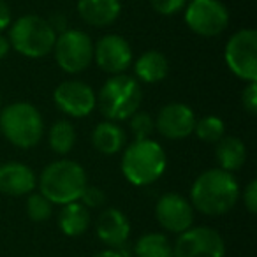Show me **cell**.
<instances>
[{
	"instance_id": "d4e9b609",
	"label": "cell",
	"mask_w": 257,
	"mask_h": 257,
	"mask_svg": "<svg viewBox=\"0 0 257 257\" xmlns=\"http://www.w3.org/2000/svg\"><path fill=\"white\" fill-rule=\"evenodd\" d=\"M27 215L34 222H44L51 217L53 213V204L43 196V194L30 192L27 197Z\"/></svg>"
},
{
	"instance_id": "484cf974",
	"label": "cell",
	"mask_w": 257,
	"mask_h": 257,
	"mask_svg": "<svg viewBox=\"0 0 257 257\" xmlns=\"http://www.w3.org/2000/svg\"><path fill=\"white\" fill-rule=\"evenodd\" d=\"M128 120H131V133L134 134V140H148L154 133L155 121L147 111H136Z\"/></svg>"
},
{
	"instance_id": "2e32d148",
	"label": "cell",
	"mask_w": 257,
	"mask_h": 257,
	"mask_svg": "<svg viewBox=\"0 0 257 257\" xmlns=\"http://www.w3.org/2000/svg\"><path fill=\"white\" fill-rule=\"evenodd\" d=\"M37 185L34 171L22 162L0 164V192L8 196H29Z\"/></svg>"
},
{
	"instance_id": "7c38bea8",
	"label": "cell",
	"mask_w": 257,
	"mask_h": 257,
	"mask_svg": "<svg viewBox=\"0 0 257 257\" xmlns=\"http://www.w3.org/2000/svg\"><path fill=\"white\" fill-rule=\"evenodd\" d=\"M93 60L107 74H123L133 64V48L125 37L107 34L93 44Z\"/></svg>"
},
{
	"instance_id": "5bb4252c",
	"label": "cell",
	"mask_w": 257,
	"mask_h": 257,
	"mask_svg": "<svg viewBox=\"0 0 257 257\" xmlns=\"http://www.w3.org/2000/svg\"><path fill=\"white\" fill-rule=\"evenodd\" d=\"M155 127L168 140H183L194 133L196 114L187 104L169 102L159 111Z\"/></svg>"
},
{
	"instance_id": "9a60e30c",
	"label": "cell",
	"mask_w": 257,
	"mask_h": 257,
	"mask_svg": "<svg viewBox=\"0 0 257 257\" xmlns=\"http://www.w3.org/2000/svg\"><path fill=\"white\" fill-rule=\"evenodd\" d=\"M97 238L106 246L114 250H120L125 246L131 236V224L125 213H121L116 208H107L97 218L95 225Z\"/></svg>"
},
{
	"instance_id": "4fadbf2b",
	"label": "cell",
	"mask_w": 257,
	"mask_h": 257,
	"mask_svg": "<svg viewBox=\"0 0 257 257\" xmlns=\"http://www.w3.org/2000/svg\"><path fill=\"white\" fill-rule=\"evenodd\" d=\"M155 218L169 232L182 234L194 224V208L187 197L168 192L159 197L155 204Z\"/></svg>"
},
{
	"instance_id": "f546056e",
	"label": "cell",
	"mask_w": 257,
	"mask_h": 257,
	"mask_svg": "<svg viewBox=\"0 0 257 257\" xmlns=\"http://www.w3.org/2000/svg\"><path fill=\"white\" fill-rule=\"evenodd\" d=\"M243 203H245L248 213H255L257 211V180H250L248 185L243 190Z\"/></svg>"
},
{
	"instance_id": "9c48e42d",
	"label": "cell",
	"mask_w": 257,
	"mask_h": 257,
	"mask_svg": "<svg viewBox=\"0 0 257 257\" xmlns=\"http://www.w3.org/2000/svg\"><path fill=\"white\" fill-rule=\"evenodd\" d=\"M185 23L201 37L220 36L229 25V11L220 0H192L185 6Z\"/></svg>"
},
{
	"instance_id": "7402d4cb",
	"label": "cell",
	"mask_w": 257,
	"mask_h": 257,
	"mask_svg": "<svg viewBox=\"0 0 257 257\" xmlns=\"http://www.w3.org/2000/svg\"><path fill=\"white\" fill-rule=\"evenodd\" d=\"M136 257H173V246L168 236L161 232H148L143 234L134 245Z\"/></svg>"
},
{
	"instance_id": "e575fe53",
	"label": "cell",
	"mask_w": 257,
	"mask_h": 257,
	"mask_svg": "<svg viewBox=\"0 0 257 257\" xmlns=\"http://www.w3.org/2000/svg\"><path fill=\"white\" fill-rule=\"evenodd\" d=\"M0 109H2V97H0Z\"/></svg>"
},
{
	"instance_id": "f1b7e54d",
	"label": "cell",
	"mask_w": 257,
	"mask_h": 257,
	"mask_svg": "<svg viewBox=\"0 0 257 257\" xmlns=\"http://www.w3.org/2000/svg\"><path fill=\"white\" fill-rule=\"evenodd\" d=\"M241 102L248 114L253 116L257 113V81H250L245 86V90L241 93Z\"/></svg>"
},
{
	"instance_id": "277c9868",
	"label": "cell",
	"mask_w": 257,
	"mask_h": 257,
	"mask_svg": "<svg viewBox=\"0 0 257 257\" xmlns=\"http://www.w3.org/2000/svg\"><path fill=\"white\" fill-rule=\"evenodd\" d=\"M0 133L22 150L34 148L44 136V120L30 102H13L0 109Z\"/></svg>"
},
{
	"instance_id": "836d02e7",
	"label": "cell",
	"mask_w": 257,
	"mask_h": 257,
	"mask_svg": "<svg viewBox=\"0 0 257 257\" xmlns=\"http://www.w3.org/2000/svg\"><path fill=\"white\" fill-rule=\"evenodd\" d=\"M92 257H123V255H121V252H120V250L107 248V250H102V252H97V253H93Z\"/></svg>"
},
{
	"instance_id": "cb8c5ba5",
	"label": "cell",
	"mask_w": 257,
	"mask_h": 257,
	"mask_svg": "<svg viewBox=\"0 0 257 257\" xmlns=\"http://www.w3.org/2000/svg\"><path fill=\"white\" fill-rule=\"evenodd\" d=\"M194 134L204 143H218L225 134V125L215 114H208L203 116L201 120H196V127H194Z\"/></svg>"
},
{
	"instance_id": "7a4b0ae2",
	"label": "cell",
	"mask_w": 257,
	"mask_h": 257,
	"mask_svg": "<svg viewBox=\"0 0 257 257\" xmlns=\"http://www.w3.org/2000/svg\"><path fill=\"white\" fill-rule=\"evenodd\" d=\"M39 190L51 204H69L81 199L88 185L86 173L78 162L60 159L43 169L39 176Z\"/></svg>"
},
{
	"instance_id": "4316f807",
	"label": "cell",
	"mask_w": 257,
	"mask_h": 257,
	"mask_svg": "<svg viewBox=\"0 0 257 257\" xmlns=\"http://www.w3.org/2000/svg\"><path fill=\"white\" fill-rule=\"evenodd\" d=\"M150 2L154 11L162 16H173L187 6V0H150Z\"/></svg>"
},
{
	"instance_id": "ba28073f",
	"label": "cell",
	"mask_w": 257,
	"mask_h": 257,
	"mask_svg": "<svg viewBox=\"0 0 257 257\" xmlns=\"http://www.w3.org/2000/svg\"><path fill=\"white\" fill-rule=\"evenodd\" d=\"M229 71L243 81H257V32L243 29L232 34L224 50Z\"/></svg>"
},
{
	"instance_id": "ffe728a7",
	"label": "cell",
	"mask_w": 257,
	"mask_h": 257,
	"mask_svg": "<svg viewBox=\"0 0 257 257\" xmlns=\"http://www.w3.org/2000/svg\"><path fill=\"white\" fill-rule=\"evenodd\" d=\"M136 78L143 83H159L168 76L169 62L164 53L161 51H145L134 64Z\"/></svg>"
},
{
	"instance_id": "d590c367",
	"label": "cell",
	"mask_w": 257,
	"mask_h": 257,
	"mask_svg": "<svg viewBox=\"0 0 257 257\" xmlns=\"http://www.w3.org/2000/svg\"><path fill=\"white\" fill-rule=\"evenodd\" d=\"M29 257H32V255H29Z\"/></svg>"
},
{
	"instance_id": "1f68e13d",
	"label": "cell",
	"mask_w": 257,
	"mask_h": 257,
	"mask_svg": "<svg viewBox=\"0 0 257 257\" xmlns=\"http://www.w3.org/2000/svg\"><path fill=\"white\" fill-rule=\"evenodd\" d=\"M48 22H50L51 29L57 32V36L64 32V30H67V20H65L64 15H53L51 20H48Z\"/></svg>"
},
{
	"instance_id": "4dcf8cb0",
	"label": "cell",
	"mask_w": 257,
	"mask_h": 257,
	"mask_svg": "<svg viewBox=\"0 0 257 257\" xmlns=\"http://www.w3.org/2000/svg\"><path fill=\"white\" fill-rule=\"evenodd\" d=\"M13 23V16H11V9L6 4L4 0H0V32L9 29V25Z\"/></svg>"
},
{
	"instance_id": "83f0119b",
	"label": "cell",
	"mask_w": 257,
	"mask_h": 257,
	"mask_svg": "<svg viewBox=\"0 0 257 257\" xmlns=\"http://www.w3.org/2000/svg\"><path fill=\"white\" fill-rule=\"evenodd\" d=\"M79 203L85 204L86 208H100L104 203H106V194H104L99 187L86 185L85 192L81 194Z\"/></svg>"
},
{
	"instance_id": "30bf717a",
	"label": "cell",
	"mask_w": 257,
	"mask_h": 257,
	"mask_svg": "<svg viewBox=\"0 0 257 257\" xmlns=\"http://www.w3.org/2000/svg\"><path fill=\"white\" fill-rule=\"evenodd\" d=\"M173 257H225L224 238L208 225L189 227L178 234Z\"/></svg>"
},
{
	"instance_id": "d6986e66",
	"label": "cell",
	"mask_w": 257,
	"mask_h": 257,
	"mask_svg": "<svg viewBox=\"0 0 257 257\" xmlns=\"http://www.w3.org/2000/svg\"><path fill=\"white\" fill-rule=\"evenodd\" d=\"M215 148V157L220 166V169L229 173H234L243 168L246 161V148L239 138L236 136H224Z\"/></svg>"
},
{
	"instance_id": "8992f818",
	"label": "cell",
	"mask_w": 257,
	"mask_h": 257,
	"mask_svg": "<svg viewBox=\"0 0 257 257\" xmlns=\"http://www.w3.org/2000/svg\"><path fill=\"white\" fill-rule=\"evenodd\" d=\"M9 44L27 58H43L53 51L57 32L43 16L25 15L9 25Z\"/></svg>"
},
{
	"instance_id": "e0dca14e",
	"label": "cell",
	"mask_w": 257,
	"mask_h": 257,
	"mask_svg": "<svg viewBox=\"0 0 257 257\" xmlns=\"http://www.w3.org/2000/svg\"><path fill=\"white\" fill-rule=\"evenodd\" d=\"M120 0H79L78 13L92 27H107L120 16Z\"/></svg>"
},
{
	"instance_id": "603a6c76",
	"label": "cell",
	"mask_w": 257,
	"mask_h": 257,
	"mask_svg": "<svg viewBox=\"0 0 257 257\" xmlns=\"http://www.w3.org/2000/svg\"><path fill=\"white\" fill-rule=\"evenodd\" d=\"M48 143L50 148L58 155H67L74 148L76 131L74 125L67 120H58L50 127L48 133Z\"/></svg>"
},
{
	"instance_id": "52a82bcc",
	"label": "cell",
	"mask_w": 257,
	"mask_h": 257,
	"mask_svg": "<svg viewBox=\"0 0 257 257\" xmlns=\"http://www.w3.org/2000/svg\"><path fill=\"white\" fill-rule=\"evenodd\" d=\"M55 60L67 74H78L88 69L93 60V43L83 30H64L55 41Z\"/></svg>"
},
{
	"instance_id": "ac0fdd59",
	"label": "cell",
	"mask_w": 257,
	"mask_h": 257,
	"mask_svg": "<svg viewBox=\"0 0 257 257\" xmlns=\"http://www.w3.org/2000/svg\"><path fill=\"white\" fill-rule=\"evenodd\" d=\"M127 134L116 121H100L92 133V145L102 155H114L125 147Z\"/></svg>"
},
{
	"instance_id": "3957f363",
	"label": "cell",
	"mask_w": 257,
	"mask_h": 257,
	"mask_svg": "<svg viewBox=\"0 0 257 257\" xmlns=\"http://www.w3.org/2000/svg\"><path fill=\"white\" fill-rule=\"evenodd\" d=\"M168 168L166 152L154 140H134L123 152L121 173L128 183L145 187L157 182Z\"/></svg>"
},
{
	"instance_id": "d6a6232c",
	"label": "cell",
	"mask_w": 257,
	"mask_h": 257,
	"mask_svg": "<svg viewBox=\"0 0 257 257\" xmlns=\"http://www.w3.org/2000/svg\"><path fill=\"white\" fill-rule=\"evenodd\" d=\"M9 50H11V44H9V39L6 36H2L0 34V60L6 57V55L9 53Z\"/></svg>"
},
{
	"instance_id": "5b68a950",
	"label": "cell",
	"mask_w": 257,
	"mask_h": 257,
	"mask_svg": "<svg viewBox=\"0 0 257 257\" xmlns=\"http://www.w3.org/2000/svg\"><path fill=\"white\" fill-rule=\"evenodd\" d=\"M143 90L136 78L128 74H114L107 79L97 95V106L109 121L128 120L140 111Z\"/></svg>"
},
{
	"instance_id": "44dd1931",
	"label": "cell",
	"mask_w": 257,
	"mask_h": 257,
	"mask_svg": "<svg viewBox=\"0 0 257 257\" xmlns=\"http://www.w3.org/2000/svg\"><path fill=\"white\" fill-rule=\"evenodd\" d=\"M88 224L90 213L85 204H81L79 201L64 204V210L60 211V217H58V225L65 236H71V238L81 236L88 229Z\"/></svg>"
},
{
	"instance_id": "6da1fadb",
	"label": "cell",
	"mask_w": 257,
	"mask_h": 257,
	"mask_svg": "<svg viewBox=\"0 0 257 257\" xmlns=\"http://www.w3.org/2000/svg\"><path fill=\"white\" fill-rule=\"evenodd\" d=\"M239 199V185L234 175L220 168L201 173L190 189V204L206 217H222Z\"/></svg>"
},
{
	"instance_id": "8fae6325",
	"label": "cell",
	"mask_w": 257,
	"mask_h": 257,
	"mask_svg": "<svg viewBox=\"0 0 257 257\" xmlns=\"http://www.w3.org/2000/svg\"><path fill=\"white\" fill-rule=\"evenodd\" d=\"M55 106L72 118H85L95 109L97 95L92 86L78 79H69L55 88Z\"/></svg>"
}]
</instances>
